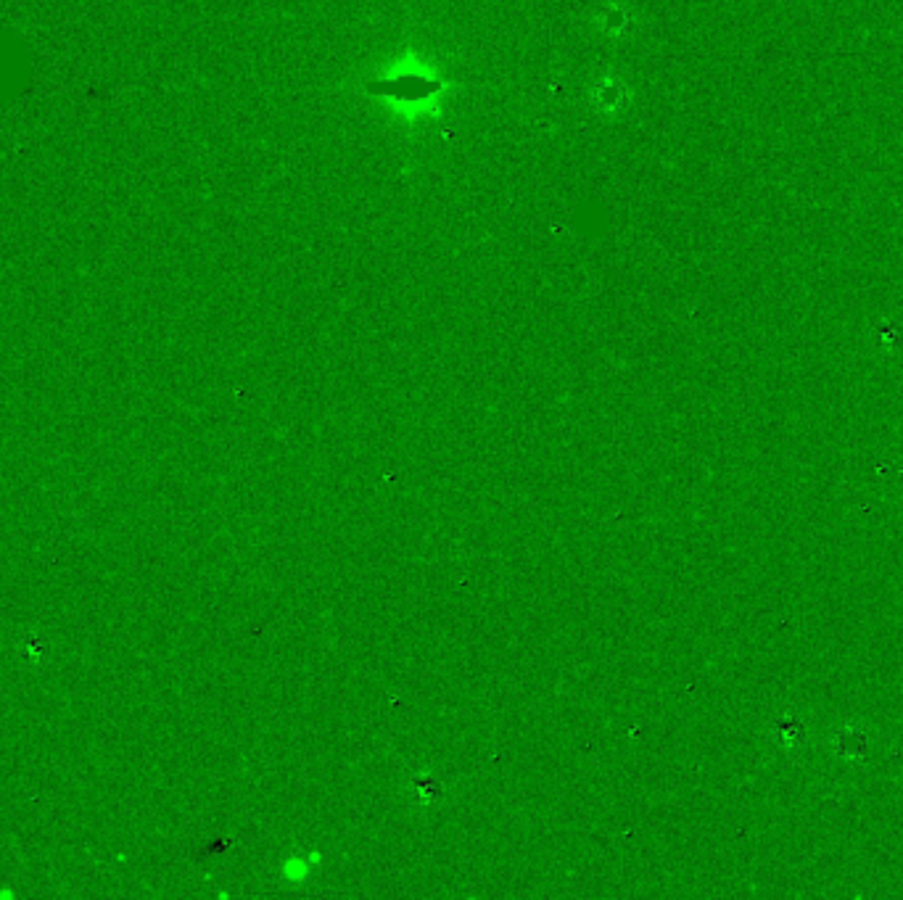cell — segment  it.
Here are the masks:
<instances>
[{"mask_svg": "<svg viewBox=\"0 0 903 900\" xmlns=\"http://www.w3.org/2000/svg\"><path fill=\"white\" fill-rule=\"evenodd\" d=\"M835 750L843 755L845 761H856V758H864V750H867V740H864V732L853 729V726H845L835 734Z\"/></svg>", "mask_w": 903, "mask_h": 900, "instance_id": "1", "label": "cell"}, {"mask_svg": "<svg viewBox=\"0 0 903 900\" xmlns=\"http://www.w3.org/2000/svg\"><path fill=\"white\" fill-rule=\"evenodd\" d=\"M779 742H782V747H785V750H793L795 745H798V740H801V726L795 724L793 718H782V721H779Z\"/></svg>", "mask_w": 903, "mask_h": 900, "instance_id": "2", "label": "cell"}]
</instances>
